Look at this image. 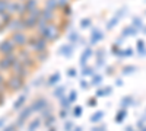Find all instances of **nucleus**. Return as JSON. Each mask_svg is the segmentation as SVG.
<instances>
[{
	"label": "nucleus",
	"mask_w": 146,
	"mask_h": 131,
	"mask_svg": "<svg viewBox=\"0 0 146 131\" xmlns=\"http://www.w3.org/2000/svg\"><path fill=\"white\" fill-rule=\"evenodd\" d=\"M142 131H146V128H142Z\"/></svg>",
	"instance_id": "ea45409f"
},
{
	"label": "nucleus",
	"mask_w": 146,
	"mask_h": 131,
	"mask_svg": "<svg viewBox=\"0 0 146 131\" xmlns=\"http://www.w3.org/2000/svg\"><path fill=\"white\" fill-rule=\"evenodd\" d=\"M82 130H83L82 127H78V128H75V131H82Z\"/></svg>",
	"instance_id": "4c0bfd02"
},
{
	"label": "nucleus",
	"mask_w": 146,
	"mask_h": 131,
	"mask_svg": "<svg viewBox=\"0 0 146 131\" xmlns=\"http://www.w3.org/2000/svg\"><path fill=\"white\" fill-rule=\"evenodd\" d=\"M12 71L16 74V76H19V77H28V74H29V70H27L25 68V66H22L21 63H15L13 66H12Z\"/></svg>",
	"instance_id": "7ed1b4c3"
},
{
	"label": "nucleus",
	"mask_w": 146,
	"mask_h": 131,
	"mask_svg": "<svg viewBox=\"0 0 146 131\" xmlns=\"http://www.w3.org/2000/svg\"><path fill=\"white\" fill-rule=\"evenodd\" d=\"M107 130V127L105 125H100V127H92L91 128V131H105Z\"/></svg>",
	"instance_id": "412c9836"
},
{
	"label": "nucleus",
	"mask_w": 146,
	"mask_h": 131,
	"mask_svg": "<svg viewBox=\"0 0 146 131\" xmlns=\"http://www.w3.org/2000/svg\"><path fill=\"white\" fill-rule=\"evenodd\" d=\"M41 82H42V77H40V79L36 80V82H34V86H38V85H40Z\"/></svg>",
	"instance_id": "72a5a7b5"
},
{
	"label": "nucleus",
	"mask_w": 146,
	"mask_h": 131,
	"mask_svg": "<svg viewBox=\"0 0 146 131\" xmlns=\"http://www.w3.org/2000/svg\"><path fill=\"white\" fill-rule=\"evenodd\" d=\"M54 121H56V117H54V115H50L48 118H45L44 125H45L47 128H51V127H53V124H54Z\"/></svg>",
	"instance_id": "ddd939ff"
},
{
	"label": "nucleus",
	"mask_w": 146,
	"mask_h": 131,
	"mask_svg": "<svg viewBox=\"0 0 146 131\" xmlns=\"http://www.w3.org/2000/svg\"><path fill=\"white\" fill-rule=\"evenodd\" d=\"M67 76H69V77H75V76H76V70H75V68H69V70H67Z\"/></svg>",
	"instance_id": "5701e85b"
},
{
	"label": "nucleus",
	"mask_w": 146,
	"mask_h": 131,
	"mask_svg": "<svg viewBox=\"0 0 146 131\" xmlns=\"http://www.w3.org/2000/svg\"><path fill=\"white\" fill-rule=\"evenodd\" d=\"M124 131H133V128H131V127H126Z\"/></svg>",
	"instance_id": "e433bc0d"
},
{
	"label": "nucleus",
	"mask_w": 146,
	"mask_h": 131,
	"mask_svg": "<svg viewBox=\"0 0 146 131\" xmlns=\"http://www.w3.org/2000/svg\"><path fill=\"white\" fill-rule=\"evenodd\" d=\"M5 83H6V80H5V77H3L2 74H0V86H2V85H5Z\"/></svg>",
	"instance_id": "473e14b6"
},
{
	"label": "nucleus",
	"mask_w": 146,
	"mask_h": 131,
	"mask_svg": "<svg viewBox=\"0 0 146 131\" xmlns=\"http://www.w3.org/2000/svg\"><path fill=\"white\" fill-rule=\"evenodd\" d=\"M101 82H102V76H100V74H94V76H92V80H91V85L98 86Z\"/></svg>",
	"instance_id": "4468645a"
},
{
	"label": "nucleus",
	"mask_w": 146,
	"mask_h": 131,
	"mask_svg": "<svg viewBox=\"0 0 146 131\" xmlns=\"http://www.w3.org/2000/svg\"><path fill=\"white\" fill-rule=\"evenodd\" d=\"M50 115H53V114H51V108H48V109L44 108V109L41 111V117H42V118H48Z\"/></svg>",
	"instance_id": "dca6fc26"
},
{
	"label": "nucleus",
	"mask_w": 146,
	"mask_h": 131,
	"mask_svg": "<svg viewBox=\"0 0 146 131\" xmlns=\"http://www.w3.org/2000/svg\"><path fill=\"white\" fill-rule=\"evenodd\" d=\"M73 128H75V124H73L72 121H67V122L64 124V131H72Z\"/></svg>",
	"instance_id": "6ab92c4d"
},
{
	"label": "nucleus",
	"mask_w": 146,
	"mask_h": 131,
	"mask_svg": "<svg viewBox=\"0 0 146 131\" xmlns=\"http://www.w3.org/2000/svg\"><path fill=\"white\" fill-rule=\"evenodd\" d=\"M64 90H66V88L64 86H58V88H56L54 89V92H53V95H54V96L56 98H62V96H64Z\"/></svg>",
	"instance_id": "0eeeda50"
},
{
	"label": "nucleus",
	"mask_w": 146,
	"mask_h": 131,
	"mask_svg": "<svg viewBox=\"0 0 146 131\" xmlns=\"http://www.w3.org/2000/svg\"><path fill=\"white\" fill-rule=\"evenodd\" d=\"M5 121H6V117H3V118H0V128H2V127L5 125Z\"/></svg>",
	"instance_id": "2f4dec72"
},
{
	"label": "nucleus",
	"mask_w": 146,
	"mask_h": 131,
	"mask_svg": "<svg viewBox=\"0 0 146 131\" xmlns=\"http://www.w3.org/2000/svg\"><path fill=\"white\" fill-rule=\"evenodd\" d=\"M62 51L64 53V55H66V57H69V55H72V50H69V48H67V47H64V48H63Z\"/></svg>",
	"instance_id": "cd10ccee"
},
{
	"label": "nucleus",
	"mask_w": 146,
	"mask_h": 131,
	"mask_svg": "<svg viewBox=\"0 0 146 131\" xmlns=\"http://www.w3.org/2000/svg\"><path fill=\"white\" fill-rule=\"evenodd\" d=\"M88 105H89V106H95V105H96V99H95V98H91L89 102H88Z\"/></svg>",
	"instance_id": "c756f323"
},
{
	"label": "nucleus",
	"mask_w": 146,
	"mask_h": 131,
	"mask_svg": "<svg viewBox=\"0 0 146 131\" xmlns=\"http://www.w3.org/2000/svg\"><path fill=\"white\" fill-rule=\"evenodd\" d=\"M79 85H80V88H83L85 90H88V88H89V83H88V82H85V80H80Z\"/></svg>",
	"instance_id": "4be33fe9"
},
{
	"label": "nucleus",
	"mask_w": 146,
	"mask_h": 131,
	"mask_svg": "<svg viewBox=\"0 0 146 131\" xmlns=\"http://www.w3.org/2000/svg\"><path fill=\"white\" fill-rule=\"evenodd\" d=\"M48 103H47V101L44 99V98H40V99H36L32 105H31V108H32V111L34 112H40V111H42L45 106H47Z\"/></svg>",
	"instance_id": "20e7f679"
},
{
	"label": "nucleus",
	"mask_w": 146,
	"mask_h": 131,
	"mask_svg": "<svg viewBox=\"0 0 146 131\" xmlns=\"http://www.w3.org/2000/svg\"><path fill=\"white\" fill-rule=\"evenodd\" d=\"M104 118V111H98V112H95V114H92L91 115V122H94V124H96V122H100L101 120Z\"/></svg>",
	"instance_id": "423d86ee"
},
{
	"label": "nucleus",
	"mask_w": 146,
	"mask_h": 131,
	"mask_svg": "<svg viewBox=\"0 0 146 131\" xmlns=\"http://www.w3.org/2000/svg\"><path fill=\"white\" fill-rule=\"evenodd\" d=\"M82 112H83L82 106H76V108L73 109V115H75V117H80V115H82Z\"/></svg>",
	"instance_id": "a211bd4d"
},
{
	"label": "nucleus",
	"mask_w": 146,
	"mask_h": 131,
	"mask_svg": "<svg viewBox=\"0 0 146 131\" xmlns=\"http://www.w3.org/2000/svg\"><path fill=\"white\" fill-rule=\"evenodd\" d=\"M67 99H69V101L73 103V102H75V101L78 99V92H76V90H70V93H69Z\"/></svg>",
	"instance_id": "2eb2a0df"
},
{
	"label": "nucleus",
	"mask_w": 146,
	"mask_h": 131,
	"mask_svg": "<svg viewBox=\"0 0 146 131\" xmlns=\"http://www.w3.org/2000/svg\"><path fill=\"white\" fill-rule=\"evenodd\" d=\"M126 115H127V111H126L124 108L121 109V111H118V114L115 115V122H121V121L126 118Z\"/></svg>",
	"instance_id": "1a4fd4ad"
},
{
	"label": "nucleus",
	"mask_w": 146,
	"mask_h": 131,
	"mask_svg": "<svg viewBox=\"0 0 146 131\" xmlns=\"http://www.w3.org/2000/svg\"><path fill=\"white\" fill-rule=\"evenodd\" d=\"M131 54H133V51H131V50H127V51H126V53H124L123 55H129V57H130Z\"/></svg>",
	"instance_id": "f704fd0d"
},
{
	"label": "nucleus",
	"mask_w": 146,
	"mask_h": 131,
	"mask_svg": "<svg viewBox=\"0 0 146 131\" xmlns=\"http://www.w3.org/2000/svg\"><path fill=\"white\" fill-rule=\"evenodd\" d=\"M5 92H0V106H2L3 103H5Z\"/></svg>",
	"instance_id": "c85d7f7f"
},
{
	"label": "nucleus",
	"mask_w": 146,
	"mask_h": 131,
	"mask_svg": "<svg viewBox=\"0 0 146 131\" xmlns=\"http://www.w3.org/2000/svg\"><path fill=\"white\" fill-rule=\"evenodd\" d=\"M135 70H136L135 67H126V68L123 70V73H124V74H127V73H131V71H135Z\"/></svg>",
	"instance_id": "bb28decb"
},
{
	"label": "nucleus",
	"mask_w": 146,
	"mask_h": 131,
	"mask_svg": "<svg viewBox=\"0 0 146 131\" xmlns=\"http://www.w3.org/2000/svg\"><path fill=\"white\" fill-rule=\"evenodd\" d=\"M111 93H113V89L111 88H110V86L105 88V96H108V95H111Z\"/></svg>",
	"instance_id": "7c9ffc66"
},
{
	"label": "nucleus",
	"mask_w": 146,
	"mask_h": 131,
	"mask_svg": "<svg viewBox=\"0 0 146 131\" xmlns=\"http://www.w3.org/2000/svg\"><path fill=\"white\" fill-rule=\"evenodd\" d=\"M94 76V68H83V76Z\"/></svg>",
	"instance_id": "aec40b11"
},
{
	"label": "nucleus",
	"mask_w": 146,
	"mask_h": 131,
	"mask_svg": "<svg viewBox=\"0 0 146 131\" xmlns=\"http://www.w3.org/2000/svg\"><path fill=\"white\" fill-rule=\"evenodd\" d=\"M133 102H131V98L130 96H126V98H123V102H121V106H123V108H126L127 105H131Z\"/></svg>",
	"instance_id": "f3484780"
},
{
	"label": "nucleus",
	"mask_w": 146,
	"mask_h": 131,
	"mask_svg": "<svg viewBox=\"0 0 146 131\" xmlns=\"http://www.w3.org/2000/svg\"><path fill=\"white\" fill-rule=\"evenodd\" d=\"M91 57V50H86L85 51V54L80 57V64H82V67H86V60Z\"/></svg>",
	"instance_id": "9d476101"
},
{
	"label": "nucleus",
	"mask_w": 146,
	"mask_h": 131,
	"mask_svg": "<svg viewBox=\"0 0 146 131\" xmlns=\"http://www.w3.org/2000/svg\"><path fill=\"white\" fill-rule=\"evenodd\" d=\"M115 85L121 86V85H123V80H120V79H118V80H115Z\"/></svg>",
	"instance_id": "c9c22d12"
},
{
	"label": "nucleus",
	"mask_w": 146,
	"mask_h": 131,
	"mask_svg": "<svg viewBox=\"0 0 146 131\" xmlns=\"http://www.w3.org/2000/svg\"><path fill=\"white\" fill-rule=\"evenodd\" d=\"M40 122H41V120H40V118H35V120L29 124V127H28V131H35L36 128H38L40 127Z\"/></svg>",
	"instance_id": "f8f14e48"
},
{
	"label": "nucleus",
	"mask_w": 146,
	"mask_h": 131,
	"mask_svg": "<svg viewBox=\"0 0 146 131\" xmlns=\"http://www.w3.org/2000/svg\"><path fill=\"white\" fill-rule=\"evenodd\" d=\"M60 105H62V108H63V109H69V108H70V105H72V102H70L67 98L62 96V98H60Z\"/></svg>",
	"instance_id": "9b49d317"
},
{
	"label": "nucleus",
	"mask_w": 146,
	"mask_h": 131,
	"mask_svg": "<svg viewBox=\"0 0 146 131\" xmlns=\"http://www.w3.org/2000/svg\"><path fill=\"white\" fill-rule=\"evenodd\" d=\"M23 82H25V79L15 74V76H12V77H9L6 80V88L10 92H16V90H19L23 86Z\"/></svg>",
	"instance_id": "f257e3e1"
},
{
	"label": "nucleus",
	"mask_w": 146,
	"mask_h": 131,
	"mask_svg": "<svg viewBox=\"0 0 146 131\" xmlns=\"http://www.w3.org/2000/svg\"><path fill=\"white\" fill-rule=\"evenodd\" d=\"M15 128H16V124H10V125H7L3 131H15Z\"/></svg>",
	"instance_id": "393cba45"
},
{
	"label": "nucleus",
	"mask_w": 146,
	"mask_h": 131,
	"mask_svg": "<svg viewBox=\"0 0 146 131\" xmlns=\"http://www.w3.org/2000/svg\"><path fill=\"white\" fill-rule=\"evenodd\" d=\"M100 96H105V89H100V90H96V98H100Z\"/></svg>",
	"instance_id": "a878e982"
},
{
	"label": "nucleus",
	"mask_w": 146,
	"mask_h": 131,
	"mask_svg": "<svg viewBox=\"0 0 146 131\" xmlns=\"http://www.w3.org/2000/svg\"><path fill=\"white\" fill-rule=\"evenodd\" d=\"M48 131H57V130H56L54 127H51V128H48Z\"/></svg>",
	"instance_id": "58836bf2"
},
{
	"label": "nucleus",
	"mask_w": 146,
	"mask_h": 131,
	"mask_svg": "<svg viewBox=\"0 0 146 131\" xmlns=\"http://www.w3.org/2000/svg\"><path fill=\"white\" fill-rule=\"evenodd\" d=\"M67 115H69L67 109H62V111H60V114H58V117H60V118H66Z\"/></svg>",
	"instance_id": "b1692460"
},
{
	"label": "nucleus",
	"mask_w": 146,
	"mask_h": 131,
	"mask_svg": "<svg viewBox=\"0 0 146 131\" xmlns=\"http://www.w3.org/2000/svg\"><path fill=\"white\" fill-rule=\"evenodd\" d=\"M60 80V73H54L50 79L47 80V85H50V86H53V85H56V83Z\"/></svg>",
	"instance_id": "6e6552de"
},
{
	"label": "nucleus",
	"mask_w": 146,
	"mask_h": 131,
	"mask_svg": "<svg viewBox=\"0 0 146 131\" xmlns=\"http://www.w3.org/2000/svg\"><path fill=\"white\" fill-rule=\"evenodd\" d=\"M32 112H34V111H32L31 106L22 108V109H21V112H19V117H18V121H16V127H22L23 124H25V121L31 117V114H32Z\"/></svg>",
	"instance_id": "f03ea898"
},
{
	"label": "nucleus",
	"mask_w": 146,
	"mask_h": 131,
	"mask_svg": "<svg viewBox=\"0 0 146 131\" xmlns=\"http://www.w3.org/2000/svg\"><path fill=\"white\" fill-rule=\"evenodd\" d=\"M25 101H27V95H21V96L16 99V102L13 103V109H21L23 105H25Z\"/></svg>",
	"instance_id": "39448f33"
}]
</instances>
